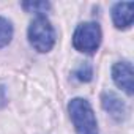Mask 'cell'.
<instances>
[{"label":"cell","instance_id":"6da1fadb","mask_svg":"<svg viewBox=\"0 0 134 134\" xmlns=\"http://www.w3.org/2000/svg\"><path fill=\"white\" fill-rule=\"evenodd\" d=\"M70 118L76 134H98V121L92 104L84 98H73L68 103Z\"/></svg>","mask_w":134,"mask_h":134},{"label":"cell","instance_id":"7a4b0ae2","mask_svg":"<svg viewBox=\"0 0 134 134\" xmlns=\"http://www.w3.org/2000/svg\"><path fill=\"white\" fill-rule=\"evenodd\" d=\"M27 36L32 47L41 54H47L49 51H52L55 44V30L44 14H38L32 21L27 30Z\"/></svg>","mask_w":134,"mask_h":134},{"label":"cell","instance_id":"3957f363","mask_svg":"<svg viewBox=\"0 0 134 134\" xmlns=\"http://www.w3.org/2000/svg\"><path fill=\"white\" fill-rule=\"evenodd\" d=\"M101 29L96 22L79 24L73 35V46L76 51L84 54H95L101 44Z\"/></svg>","mask_w":134,"mask_h":134},{"label":"cell","instance_id":"277c9868","mask_svg":"<svg viewBox=\"0 0 134 134\" xmlns=\"http://www.w3.org/2000/svg\"><path fill=\"white\" fill-rule=\"evenodd\" d=\"M134 71L129 62H117L112 66V79L118 88H121L128 96L134 93Z\"/></svg>","mask_w":134,"mask_h":134},{"label":"cell","instance_id":"5b68a950","mask_svg":"<svg viewBox=\"0 0 134 134\" xmlns=\"http://www.w3.org/2000/svg\"><path fill=\"white\" fill-rule=\"evenodd\" d=\"M101 106L115 121H123L128 115V107L125 101L112 92H104L101 95Z\"/></svg>","mask_w":134,"mask_h":134},{"label":"cell","instance_id":"8992f818","mask_svg":"<svg viewBox=\"0 0 134 134\" xmlns=\"http://www.w3.org/2000/svg\"><path fill=\"white\" fill-rule=\"evenodd\" d=\"M134 3L132 2H118L112 7V21L118 30H126L132 25L134 18Z\"/></svg>","mask_w":134,"mask_h":134},{"label":"cell","instance_id":"52a82bcc","mask_svg":"<svg viewBox=\"0 0 134 134\" xmlns=\"http://www.w3.org/2000/svg\"><path fill=\"white\" fill-rule=\"evenodd\" d=\"M11 38H13V25H11V22L7 18L0 16V49L8 46L11 43Z\"/></svg>","mask_w":134,"mask_h":134},{"label":"cell","instance_id":"ba28073f","mask_svg":"<svg viewBox=\"0 0 134 134\" xmlns=\"http://www.w3.org/2000/svg\"><path fill=\"white\" fill-rule=\"evenodd\" d=\"M22 8L29 13H36V16H38V14L46 13L51 8V3L49 2H24Z\"/></svg>","mask_w":134,"mask_h":134},{"label":"cell","instance_id":"9c48e42d","mask_svg":"<svg viewBox=\"0 0 134 134\" xmlns=\"http://www.w3.org/2000/svg\"><path fill=\"white\" fill-rule=\"evenodd\" d=\"M74 77L81 82H90L93 77V68L90 63H82L79 68L74 71Z\"/></svg>","mask_w":134,"mask_h":134},{"label":"cell","instance_id":"30bf717a","mask_svg":"<svg viewBox=\"0 0 134 134\" xmlns=\"http://www.w3.org/2000/svg\"><path fill=\"white\" fill-rule=\"evenodd\" d=\"M7 104V95H5V88L0 85V107H3Z\"/></svg>","mask_w":134,"mask_h":134}]
</instances>
